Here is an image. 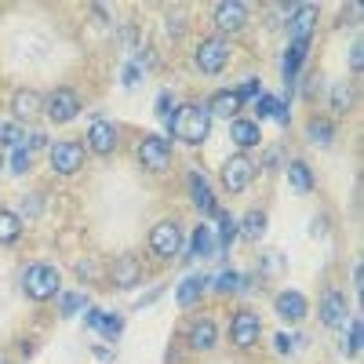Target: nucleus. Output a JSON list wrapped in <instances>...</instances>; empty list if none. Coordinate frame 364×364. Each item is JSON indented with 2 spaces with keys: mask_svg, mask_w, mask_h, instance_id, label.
<instances>
[{
  "mask_svg": "<svg viewBox=\"0 0 364 364\" xmlns=\"http://www.w3.org/2000/svg\"><path fill=\"white\" fill-rule=\"evenodd\" d=\"M208 132H211V113H208V106L190 102V106L175 109V117H171V135H175V139L190 142V146H200V142L208 139Z\"/></svg>",
  "mask_w": 364,
  "mask_h": 364,
  "instance_id": "nucleus-1",
  "label": "nucleus"
},
{
  "mask_svg": "<svg viewBox=\"0 0 364 364\" xmlns=\"http://www.w3.org/2000/svg\"><path fill=\"white\" fill-rule=\"evenodd\" d=\"M22 288H26V295L33 299V302H44V299L58 295V269L48 266V262L29 266L26 277H22Z\"/></svg>",
  "mask_w": 364,
  "mask_h": 364,
  "instance_id": "nucleus-2",
  "label": "nucleus"
},
{
  "mask_svg": "<svg viewBox=\"0 0 364 364\" xmlns=\"http://www.w3.org/2000/svg\"><path fill=\"white\" fill-rule=\"evenodd\" d=\"M149 252H154L157 259H175L182 252V230H178V223L164 219V223H157L154 230H149Z\"/></svg>",
  "mask_w": 364,
  "mask_h": 364,
  "instance_id": "nucleus-3",
  "label": "nucleus"
},
{
  "mask_svg": "<svg viewBox=\"0 0 364 364\" xmlns=\"http://www.w3.org/2000/svg\"><path fill=\"white\" fill-rule=\"evenodd\" d=\"M193 63H197V70H204V73L226 70V63H230V44H226V37H208V41H200Z\"/></svg>",
  "mask_w": 364,
  "mask_h": 364,
  "instance_id": "nucleus-4",
  "label": "nucleus"
},
{
  "mask_svg": "<svg viewBox=\"0 0 364 364\" xmlns=\"http://www.w3.org/2000/svg\"><path fill=\"white\" fill-rule=\"evenodd\" d=\"M44 113L55 120V124H70V120L80 113V99H77V91H70V87H55L51 95L44 99Z\"/></svg>",
  "mask_w": 364,
  "mask_h": 364,
  "instance_id": "nucleus-5",
  "label": "nucleus"
},
{
  "mask_svg": "<svg viewBox=\"0 0 364 364\" xmlns=\"http://www.w3.org/2000/svg\"><path fill=\"white\" fill-rule=\"evenodd\" d=\"M252 175H255V164H252L245 154L223 161V186H226V193H245L248 182H252Z\"/></svg>",
  "mask_w": 364,
  "mask_h": 364,
  "instance_id": "nucleus-6",
  "label": "nucleus"
},
{
  "mask_svg": "<svg viewBox=\"0 0 364 364\" xmlns=\"http://www.w3.org/2000/svg\"><path fill=\"white\" fill-rule=\"evenodd\" d=\"M139 161H142L149 171H168V168H171V146H168V139L146 135V139L139 142Z\"/></svg>",
  "mask_w": 364,
  "mask_h": 364,
  "instance_id": "nucleus-7",
  "label": "nucleus"
},
{
  "mask_svg": "<svg viewBox=\"0 0 364 364\" xmlns=\"http://www.w3.org/2000/svg\"><path fill=\"white\" fill-rule=\"evenodd\" d=\"M317 310H321V324H324V328H343V324L353 321L343 291H336V288H328V291L321 295V306H317Z\"/></svg>",
  "mask_w": 364,
  "mask_h": 364,
  "instance_id": "nucleus-8",
  "label": "nucleus"
},
{
  "mask_svg": "<svg viewBox=\"0 0 364 364\" xmlns=\"http://www.w3.org/2000/svg\"><path fill=\"white\" fill-rule=\"evenodd\" d=\"M87 149H91V154H99V157H109L117 149V124H109L106 117L91 120V124H87Z\"/></svg>",
  "mask_w": 364,
  "mask_h": 364,
  "instance_id": "nucleus-9",
  "label": "nucleus"
},
{
  "mask_svg": "<svg viewBox=\"0 0 364 364\" xmlns=\"http://www.w3.org/2000/svg\"><path fill=\"white\" fill-rule=\"evenodd\" d=\"M51 168L58 175H77L84 168V146L80 142H55L51 146Z\"/></svg>",
  "mask_w": 364,
  "mask_h": 364,
  "instance_id": "nucleus-10",
  "label": "nucleus"
},
{
  "mask_svg": "<svg viewBox=\"0 0 364 364\" xmlns=\"http://www.w3.org/2000/svg\"><path fill=\"white\" fill-rule=\"evenodd\" d=\"M259 331H262V324H259V317H255L252 310H237V314H233V324H230L233 346L252 350V346H255V339H259Z\"/></svg>",
  "mask_w": 364,
  "mask_h": 364,
  "instance_id": "nucleus-11",
  "label": "nucleus"
},
{
  "mask_svg": "<svg viewBox=\"0 0 364 364\" xmlns=\"http://www.w3.org/2000/svg\"><path fill=\"white\" fill-rule=\"evenodd\" d=\"M211 22H215V29H223V33H237V29L248 22V4H240V0H223V4H215Z\"/></svg>",
  "mask_w": 364,
  "mask_h": 364,
  "instance_id": "nucleus-12",
  "label": "nucleus"
},
{
  "mask_svg": "<svg viewBox=\"0 0 364 364\" xmlns=\"http://www.w3.org/2000/svg\"><path fill=\"white\" fill-rule=\"evenodd\" d=\"M109 281H113L117 288H135V284L142 281L139 259H135V255H117L113 266H109Z\"/></svg>",
  "mask_w": 364,
  "mask_h": 364,
  "instance_id": "nucleus-13",
  "label": "nucleus"
},
{
  "mask_svg": "<svg viewBox=\"0 0 364 364\" xmlns=\"http://www.w3.org/2000/svg\"><path fill=\"white\" fill-rule=\"evenodd\" d=\"M314 26H317V8H291V22H288V33L291 44H310L314 37Z\"/></svg>",
  "mask_w": 364,
  "mask_h": 364,
  "instance_id": "nucleus-14",
  "label": "nucleus"
},
{
  "mask_svg": "<svg viewBox=\"0 0 364 364\" xmlns=\"http://www.w3.org/2000/svg\"><path fill=\"white\" fill-rule=\"evenodd\" d=\"M190 200L197 211H204V215H211V211H219L215 197H211V186H208V178L200 171H190Z\"/></svg>",
  "mask_w": 364,
  "mask_h": 364,
  "instance_id": "nucleus-15",
  "label": "nucleus"
},
{
  "mask_svg": "<svg viewBox=\"0 0 364 364\" xmlns=\"http://www.w3.org/2000/svg\"><path fill=\"white\" fill-rule=\"evenodd\" d=\"M273 306H277V317H281V321H288V324H295V321L306 317V299H302L299 291H281Z\"/></svg>",
  "mask_w": 364,
  "mask_h": 364,
  "instance_id": "nucleus-16",
  "label": "nucleus"
},
{
  "mask_svg": "<svg viewBox=\"0 0 364 364\" xmlns=\"http://www.w3.org/2000/svg\"><path fill=\"white\" fill-rule=\"evenodd\" d=\"M11 109H15V117L18 120H29V117H33V113H41L44 109V99L37 95V91H15V99H11Z\"/></svg>",
  "mask_w": 364,
  "mask_h": 364,
  "instance_id": "nucleus-17",
  "label": "nucleus"
},
{
  "mask_svg": "<svg viewBox=\"0 0 364 364\" xmlns=\"http://www.w3.org/2000/svg\"><path fill=\"white\" fill-rule=\"evenodd\" d=\"M230 139L240 146V149H248V146H259V139H262V132H259V124L255 120H233V128H230Z\"/></svg>",
  "mask_w": 364,
  "mask_h": 364,
  "instance_id": "nucleus-18",
  "label": "nucleus"
},
{
  "mask_svg": "<svg viewBox=\"0 0 364 364\" xmlns=\"http://www.w3.org/2000/svg\"><path fill=\"white\" fill-rule=\"evenodd\" d=\"M215 339H219V328L211 324V321H197V324L190 328V346L200 350V353L215 346Z\"/></svg>",
  "mask_w": 364,
  "mask_h": 364,
  "instance_id": "nucleus-19",
  "label": "nucleus"
},
{
  "mask_svg": "<svg viewBox=\"0 0 364 364\" xmlns=\"http://www.w3.org/2000/svg\"><path fill=\"white\" fill-rule=\"evenodd\" d=\"M87 324L99 328L106 339H117L120 331H124V321H120L117 314H102V310H91V314H87Z\"/></svg>",
  "mask_w": 364,
  "mask_h": 364,
  "instance_id": "nucleus-20",
  "label": "nucleus"
},
{
  "mask_svg": "<svg viewBox=\"0 0 364 364\" xmlns=\"http://www.w3.org/2000/svg\"><path fill=\"white\" fill-rule=\"evenodd\" d=\"M190 255H197V259H215V237H211V226H197L193 245H190Z\"/></svg>",
  "mask_w": 364,
  "mask_h": 364,
  "instance_id": "nucleus-21",
  "label": "nucleus"
},
{
  "mask_svg": "<svg viewBox=\"0 0 364 364\" xmlns=\"http://www.w3.org/2000/svg\"><path fill=\"white\" fill-rule=\"evenodd\" d=\"M204 277H200V273H197V277H186V281H182L178 284V291H175V299H178V306H193V302L204 295Z\"/></svg>",
  "mask_w": 364,
  "mask_h": 364,
  "instance_id": "nucleus-22",
  "label": "nucleus"
},
{
  "mask_svg": "<svg viewBox=\"0 0 364 364\" xmlns=\"http://www.w3.org/2000/svg\"><path fill=\"white\" fill-rule=\"evenodd\" d=\"M237 109H240L237 91H219V95L208 102V113H219V117H237Z\"/></svg>",
  "mask_w": 364,
  "mask_h": 364,
  "instance_id": "nucleus-23",
  "label": "nucleus"
},
{
  "mask_svg": "<svg viewBox=\"0 0 364 364\" xmlns=\"http://www.w3.org/2000/svg\"><path fill=\"white\" fill-rule=\"evenodd\" d=\"M306 48H310V44H302V41L288 48V55L281 58V70H284V80H295V73H299V66H302V63H306Z\"/></svg>",
  "mask_w": 364,
  "mask_h": 364,
  "instance_id": "nucleus-24",
  "label": "nucleus"
},
{
  "mask_svg": "<svg viewBox=\"0 0 364 364\" xmlns=\"http://www.w3.org/2000/svg\"><path fill=\"white\" fill-rule=\"evenodd\" d=\"M288 178H291V190H295V193L314 190V171L302 164V161H291V164H288Z\"/></svg>",
  "mask_w": 364,
  "mask_h": 364,
  "instance_id": "nucleus-25",
  "label": "nucleus"
},
{
  "mask_svg": "<svg viewBox=\"0 0 364 364\" xmlns=\"http://www.w3.org/2000/svg\"><path fill=\"white\" fill-rule=\"evenodd\" d=\"M22 233V219L15 211H0V245H15Z\"/></svg>",
  "mask_w": 364,
  "mask_h": 364,
  "instance_id": "nucleus-26",
  "label": "nucleus"
},
{
  "mask_svg": "<svg viewBox=\"0 0 364 364\" xmlns=\"http://www.w3.org/2000/svg\"><path fill=\"white\" fill-rule=\"evenodd\" d=\"M240 233H245L248 240H259L266 233V215H262V211H248L245 223H240Z\"/></svg>",
  "mask_w": 364,
  "mask_h": 364,
  "instance_id": "nucleus-27",
  "label": "nucleus"
},
{
  "mask_svg": "<svg viewBox=\"0 0 364 364\" xmlns=\"http://www.w3.org/2000/svg\"><path fill=\"white\" fill-rule=\"evenodd\" d=\"M306 132H310V139H314L317 146H331V139H336V128H331V120H321V117L310 120V128H306Z\"/></svg>",
  "mask_w": 364,
  "mask_h": 364,
  "instance_id": "nucleus-28",
  "label": "nucleus"
},
{
  "mask_svg": "<svg viewBox=\"0 0 364 364\" xmlns=\"http://www.w3.org/2000/svg\"><path fill=\"white\" fill-rule=\"evenodd\" d=\"M259 117H273L277 124H288V109H284L277 99H269V95L259 99Z\"/></svg>",
  "mask_w": 364,
  "mask_h": 364,
  "instance_id": "nucleus-29",
  "label": "nucleus"
},
{
  "mask_svg": "<svg viewBox=\"0 0 364 364\" xmlns=\"http://www.w3.org/2000/svg\"><path fill=\"white\" fill-rule=\"evenodd\" d=\"M353 106V91H350V84H336L331 87V109L336 113H346Z\"/></svg>",
  "mask_w": 364,
  "mask_h": 364,
  "instance_id": "nucleus-30",
  "label": "nucleus"
},
{
  "mask_svg": "<svg viewBox=\"0 0 364 364\" xmlns=\"http://www.w3.org/2000/svg\"><path fill=\"white\" fill-rule=\"evenodd\" d=\"M233 237H237V223H233L230 211H223V215H219V248H230Z\"/></svg>",
  "mask_w": 364,
  "mask_h": 364,
  "instance_id": "nucleus-31",
  "label": "nucleus"
},
{
  "mask_svg": "<svg viewBox=\"0 0 364 364\" xmlns=\"http://www.w3.org/2000/svg\"><path fill=\"white\" fill-rule=\"evenodd\" d=\"M77 310H87V295L84 291L63 295V317H77Z\"/></svg>",
  "mask_w": 364,
  "mask_h": 364,
  "instance_id": "nucleus-32",
  "label": "nucleus"
},
{
  "mask_svg": "<svg viewBox=\"0 0 364 364\" xmlns=\"http://www.w3.org/2000/svg\"><path fill=\"white\" fill-rule=\"evenodd\" d=\"M29 164H33L29 149H26V146H15V149H11V171H15V175H26V171H29Z\"/></svg>",
  "mask_w": 364,
  "mask_h": 364,
  "instance_id": "nucleus-33",
  "label": "nucleus"
},
{
  "mask_svg": "<svg viewBox=\"0 0 364 364\" xmlns=\"http://www.w3.org/2000/svg\"><path fill=\"white\" fill-rule=\"evenodd\" d=\"M237 284H240V277H237L233 269H223L219 277H215V291H219V295H226V291H237Z\"/></svg>",
  "mask_w": 364,
  "mask_h": 364,
  "instance_id": "nucleus-34",
  "label": "nucleus"
},
{
  "mask_svg": "<svg viewBox=\"0 0 364 364\" xmlns=\"http://www.w3.org/2000/svg\"><path fill=\"white\" fill-rule=\"evenodd\" d=\"M157 117L171 124V117H175V99H171V91H161V95H157Z\"/></svg>",
  "mask_w": 364,
  "mask_h": 364,
  "instance_id": "nucleus-35",
  "label": "nucleus"
},
{
  "mask_svg": "<svg viewBox=\"0 0 364 364\" xmlns=\"http://www.w3.org/2000/svg\"><path fill=\"white\" fill-rule=\"evenodd\" d=\"M22 142V128L18 124H0V146H18Z\"/></svg>",
  "mask_w": 364,
  "mask_h": 364,
  "instance_id": "nucleus-36",
  "label": "nucleus"
},
{
  "mask_svg": "<svg viewBox=\"0 0 364 364\" xmlns=\"http://www.w3.org/2000/svg\"><path fill=\"white\" fill-rule=\"evenodd\" d=\"M360 339H364V336H360V321H350V343H346V353H350V357L360 353Z\"/></svg>",
  "mask_w": 364,
  "mask_h": 364,
  "instance_id": "nucleus-37",
  "label": "nucleus"
},
{
  "mask_svg": "<svg viewBox=\"0 0 364 364\" xmlns=\"http://www.w3.org/2000/svg\"><path fill=\"white\" fill-rule=\"evenodd\" d=\"M259 91H262V84H259V77H248L245 84H240V87H237V95H240V102H245V99H255V95H259Z\"/></svg>",
  "mask_w": 364,
  "mask_h": 364,
  "instance_id": "nucleus-38",
  "label": "nucleus"
},
{
  "mask_svg": "<svg viewBox=\"0 0 364 364\" xmlns=\"http://www.w3.org/2000/svg\"><path fill=\"white\" fill-rule=\"evenodd\" d=\"M124 84H128V87H135V84H142V66H135V63H128V66H124Z\"/></svg>",
  "mask_w": 364,
  "mask_h": 364,
  "instance_id": "nucleus-39",
  "label": "nucleus"
},
{
  "mask_svg": "<svg viewBox=\"0 0 364 364\" xmlns=\"http://www.w3.org/2000/svg\"><path fill=\"white\" fill-rule=\"evenodd\" d=\"M350 66H353V70H360V66H364V44H360V41L350 48Z\"/></svg>",
  "mask_w": 364,
  "mask_h": 364,
  "instance_id": "nucleus-40",
  "label": "nucleus"
},
{
  "mask_svg": "<svg viewBox=\"0 0 364 364\" xmlns=\"http://www.w3.org/2000/svg\"><path fill=\"white\" fill-rule=\"evenodd\" d=\"M26 139V149H41L44 146V132H29V135H22Z\"/></svg>",
  "mask_w": 364,
  "mask_h": 364,
  "instance_id": "nucleus-41",
  "label": "nucleus"
},
{
  "mask_svg": "<svg viewBox=\"0 0 364 364\" xmlns=\"http://www.w3.org/2000/svg\"><path fill=\"white\" fill-rule=\"evenodd\" d=\"M273 343H277V353H291V346H295V339H291V336H284V331H281V336L273 339Z\"/></svg>",
  "mask_w": 364,
  "mask_h": 364,
  "instance_id": "nucleus-42",
  "label": "nucleus"
},
{
  "mask_svg": "<svg viewBox=\"0 0 364 364\" xmlns=\"http://www.w3.org/2000/svg\"><path fill=\"white\" fill-rule=\"evenodd\" d=\"M353 288H357V291L364 288V269H360V262L353 266Z\"/></svg>",
  "mask_w": 364,
  "mask_h": 364,
  "instance_id": "nucleus-43",
  "label": "nucleus"
},
{
  "mask_svg": "<svg viewBox=\"0 0 364 364\" xmlns=\"http://www.w3.org/2000/svg\"><path fill=\"white\" fill-rule=\"evenodd\" d=\"M95 357H99V360H109V364H113V350H106V346H95Z\"/></svg>",
  "mask_w": 364,
  "mask_h": 364,
  "instance_id": "nucleus-44",
  "label": "nucleus"
},
{
  "mask_svg": "<svg viewBox=\"0 0 364 364\" xmlns=\"http://www.w3.org/2000/svg\"><path fill=\"white\" fill-rule=\"evenodd\" d=\"M0 364H8V357H4V350H0Z\"/></svg>",
  "mask_w": 364,
  "mask_h": 364,
  "instance_id": "nucleus-45",
  "label": "nucleus"
}]
</instances>
